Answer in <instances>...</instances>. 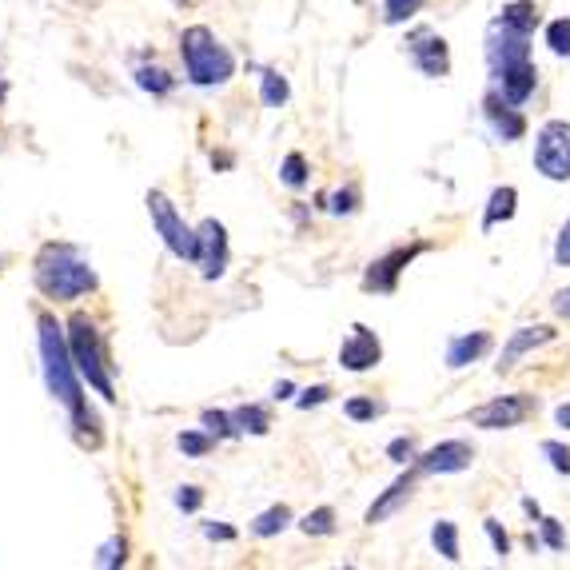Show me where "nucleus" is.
Masks as SVG:
<instances>
[{"label":"nucleus","instance_id":"1","mask_svg":"<svg viewBox=\"0 0 570 570\" xmlns=\"http://www.w3.org/2000/svg\"><path fill=\"white\" fill-rule=\"evenodd\" d=\"M36 343H41V367H44V387H48V395L68 411L80 443L96 447L100 423H96V415L88 411L84 379H80L72 347H68V331H65V323H56L53 311H41V319H36Z\"/></svg>","mask_w":570,"mask_h":570},{"label":"nucleus","instance_id":"2","mask_svg":"<svg viewBox=\"0 0 570 570\" xmlns=\"http://www.w3.org/2000/svg\"><path fill=\"white\" fill-rule=\"evenodd\" d=\"M33 280L41 287V296L56 299V304H77L80 296L96 292V267L80 255L72 243H44L36 252Z\"/></svg>","mask_w":570,"mask_h":570},{"label":"nucleus","instance_id":"3","mask_svg":"<svg viewBox=\"0 0 570 570\" xmlns=\"http://www.w3.org/2000/svg\"><path fill=\"white\" fill-rule=\"evenodd\" d=\"M180 56H184L187 80L196 88H219L236 77V56L228 44H219L208 24H192L180 33Z\"/></svg>","mask_w":570,"mask_h":570},{"label":"nucleus","instance_id":"4","mask_svg":"<svg viewBox=\"0 0 570 570\" xmlns=\"http://www.w3.org/2000/svg\"><path fill=\"white\" fill-rule=\"evenodd\" d=\"M68 347H72V360H77V372L92 391L104 399V403H116V384H112V363H109V347L100 340L96 323L88 316H72L68 319Z\"/></svg>","mask_w":570,"mask_h":570},{"label":"nucleus","instance_id":"5","mask_svg":"<svg viewBox=\"0 0 570 570\" xmlns=\"http://www.w3.org/2000/svg\"><path fill=\"white\" fill-rule=\"evenodd\" d=\"M148 216H152V228L156 236L164 240V248L175 255V260H187V263H196V228H187L184 216H180V208H175L172 200L164 196V192H148Z\"/></svg>","mask_w":570,"mask_h":570},{"label":"nucleus","instance_id":"6","mask_svg":"<svg viewBox=\"0 0 570 570\" xmlns=\"http://www.w3.org/2000/svg\"><path fill=\"white\" fill-rule=\"evenodd\" d=\"M535 172L550 184L570 180V121H547L535 132Z\"/></svg>","mask_w":570,"mask_h":570},{"label":"nucleus","instance_id":"7","mask_svg":"<svg viewBox=\"0 0 570 570\" xmlns=\"http://www.w3.org/2000/svg\"><path fill=\"white\" fill-rule=\"evenodd\" d=\"M538 411V399L535 395H494V399H487V403L471 407L467 411V423L479 431H511V428H523L526 419Z\"/></svg>","mask_w":570,"mask_h":570},{"label":"nucleus","instance_id":"8","mask_svg":"<svg viewBox=\"0 0 570 570\" xmlns=\"http://www.w3.org/2000/svg\"><path fill=\"white\" fill-rule=\"evenodd\" d=\"M428 252H431L428 240L399 243V248L384 252L379 260L367 263V272H363V292H375V296H391L395 287H399V280H403L407 267H411L419 255H428Z\"/></svg>","mask_w":570,"mask_h":570},{"label":"nucleus","instance_id":"9","mask_svg":"<svg viewBox=\"0 0 570 570\" xmlns=\"http://www.w3.org/2000/svg\"><path fill=\"white\" fill-rule=\"evenodd\" d=\"M231 263V243H228V228L219 224L216 216L200 219L196 224V267L204 280H224Z\"/></svg>","mask_w":570,"mask_h":570},{"label":"nucleus","instance_id":"10","mask_svg":"<svg viewBox=\"0 0 570 570\" xmlns=\"http://www.w3.org/2000/svg\"><path fill=\"white\" fill-rule=\"evenodd\" d=\"M407 56H411V65H415L428 80L451 77V48H447V41H443L435 29H428V24H419V29H411V33H407Z\"/></svg>","mask_w":570,"mask_h":570},{"label":"nucleus","instance_id":"11","mask_svg":"<svg viewBox=\"0 0 570 570\" xmlns=\"http://www.w3.org/2000/svg\"><path fill=\"white\" fill-rule=\"evenodd\" d=\"M419 475H463L475 467V443L471 438H443L428 447L415 459Z\"/></svg>","mask_w":570,"mask_h":570},{"label":"nucleus","instance_id":"12","mask_svg":"<svg viewBox=\"0 0 570 570\" xmlns=\"http://www.w3.org/2000/svg\"><path fill=\"white\" fill-rule=\"evenodd\" d=\"M384 363V343H379V335H375L367 323H351L347 340H343L340 347V367L351 375H367L375 372Z\"/></svg>","mask_w":570,"mask_h":570},{"label":"nucleus","instance_id":"13","mask_svg":"<svg viewBox=\"0 0 570 570\" xmlns=\"http://www.w3.org/2000/svg\"><path fill=\"white\" fill-rule=\"evenodd\" d=\"M555 335H559V331L550 328V323H526V328H515L511 335H506L503 351H499V363H494V372L511 375L518 367V360H526L531 351L555 343Z\"/></svg>","mask_w":570,"mask_h":570},{"label":"nucleus","instance_id":"14","mask_svg":"<svg viewBox=\"0 0 570 570\" xmlns=\"http://www.w3.org/2000/svg\"><path fill=\"white\" fill-rule=\"evenodd\" d=\"M482 116H487V124H491L494 132V140H503V144H515L526 136V116L518 104H511V100H503L499 92H487L482 96Z\"/></svg>","mask_w":570,"mask_h":570},{"label":"nucleus","instance_id":"15","mask_svg":"<svg viewBox=\"0 0 570 570\" xmlns=\"http://www.w3.org/2000/svg\"><path fill=\"white\" fill-rule=\"evenodd\" d=\"M415 475H419V467H415V471H403L399 479L391 482V487H387V491L375 494V503L367 506V515H363V523L375 526V523H387V518L399 515V511H403V506L411 503V491H415Z\"/></svg>","mask_w":570,"mask_h":570},{"label":"nucleus","instance_id":"16","mask_svg":"<svg viewBox=\"0 0 570 570\" xmlns=\"http://www.w3.org/2000/svg\"><path fill=\"white\" fill-rule=\"evenodd\" d=\"M487 351H491V331H463V335H455L447 343V367L451 372H463V367L479 363Z\"/></svg>","mask_w":570,"mask_h":570},{"label":"nucleus","instance_id":"17","mask_svg":"<svg viewBox=\"0 0 570 570\" xmlns=\"http://www.w3.org/2000/svg\"><path fill=\"white\" fill-rule=\"evenodd\" d=\"M518 212V187L515 184H499L487 196V208H482V236L487 231H494L499 224H511Z\"/></svg>","mask_w":570,"mask_h":570},{"label":"nucleus","instance_id":"18","mask_svg":"<svg viewBox=\"0 0 570 570\" xmlns=\"http://www.w3.org/2000/svg\"><path fill=\"white\" fill-rule=\"evenodd\" d=\"M499 21L511 24V29H518V33H526V36H535L538 24H543V12H538L535 0H511V4H503Z\"/></svg>","mask_w":570,"mask_h":570},{"label":"nucleus","instance_id":"19","mask_svg":"<svg viewBox=\"0 0 570 570\" xmlns=\"http://www.w3.org/2000/svg\"><path fill=\"white\" fill-rule=\"evenodd\" d=\"M292 523H296V518H292V506L275 503V506H267V511H260V515L248 523V531H252L255 538H275V535H284Z\"/></svg>","mask_w":570,"mask_h":570},{"label":"nucleus","instance_id":"20","mask_svg":"<svg viewBox=\"0 0 570 570\" xmlns=\"http://www.w3.org/2000/svg\"><path fill=\"white\" fill-rule=\"evenodd\" d=\"M431 547H435L447 562H463L459 526L451 523V518H435V523H431Z\"/></svg>","mask_w":570,"mask_h":570},{"label":"nucleus","instance_id":"21","mask_svg":"<svg viewBox=\"0 0 570 570\" xmlns=\"http://www.w3.org/2000/svg\"><path fill=\"white\" fill-rule=\"evenodd\" d=\"M231 419H236V431H240V435H267V431H272V415H267V407L260 403L236 407Z\"/></svg>","mask_w":570,"mask_h":570},{"label":"nucleus","instance_id":"22","mask_svg":"<svg viewBox=\"0 0 570 570\" xmlns=\"http://www.w3.org/2000/svg\"><path fill=\"white\" fill-rule=\"evenodd\" d=\"M260 100L267 104V109H284L287 100H292V84H287V77L280 72V68H263Z\"/></svg>","mask_w":570,"mask_h":570},{"label":"nucleus","instance_id":"23","mask_svg":"<svg viewBox=\"0 0 570 570\" xmlns=\"http://www.w3.org/2000/svg\"><path fill=\"white\" fill-rule=\"evenodd\" d=\"M216 443H219V438L212 435L208 428H187V431H180V435H175V447L184 451L187 459H204L208 451H216Z\"/></svg>","mask_w":570,"mask_h":570},{"label":"nucleus","instance_id":"24","mask_svg":"<svg viewBox=\"0 0 570 570\" xmlns=\"http://www.w3.org/2000/svg\"><path fill=\"white\" fill-rule=\"evenodd\" d=\"M335 506H316V511H307L304 518H299V531H304L307 538H328L335 535Z\"/></svg>","mask_w":570,"mask_h":570},{"label":"nucleus","instance_id":"25","mask_svg":"<svg viewBox=\"0 0 570 570\" xmlns=\"http://www.w3.org/2000/svg\"><path fill=\"white\" fill-rule=\"evenodd\" d=\"M280 180H284L287 187H307V180H311V168H307V156L304 152H287L284 164H280Z\"/></svg>","mask_w":570,"mask_h":570},{"label":"nucleus","instance_id":"26","mask_svg":"<svg viewBox=\"0 0 570 570\" xmlns=\"http://www.w3.org/2000/svg\"><path fill=\"white\" fill-rule=\"evenodd\" d=\"M387 407L384 403H375L372 395H355V399H347L343 403V415L351 419V423H375V419L384 415Z\"/></svg>","mask_w":570,"mask_h":570},{"label":"nucleus","instance_id":"27","mask_svg":"<svg viewBox=\"0 0 570 570\" xmlns=\"http://www.w3.org/2000/svg\"><path fill=\"white\" fill-rule=\"evenodd\" d=\"M136 84H140L144 92H152V96H168V92L175 88V80L168 77L164 68L144 65V68H136Z\"/></svg>","mask_w":570,"mask_h":570},{"label":"nucleus","instance_id":"28","mask_svg":"<svg viewBox=\"0 0 570 570\" xmlns=\"http://www.w3.org/2000/svg\"><path fill=\"white\" fill-rule=\"evenodd\" d=\"M543 41H547V48L555 56H567V60H570V16L550 21L547 29H543Z\"/></svg>","mask_w":570,"mask_h":570},{"label":"nucleus","instance_id":"29","mask_svg":"<svg viewBox=\"0 0 570 570\" xmlns=\"http://www.w3.org/2000/svg\"><path fill=\"white\" fill-rule=\"evenodd\" d=\"M538 543H543L547 550H555V555H559V550H567V526H562L559 518L543 515V518H538Z\"/></svg>","mask_w":570,"mask_h":570},{"label":"nucleus","instance_id":"30","mask_svg":"<svg viewBox=\"0 0 570 570\" xmlns=\"http://www.w3.org/2000/svg\"><path fill=\"white\" fill-rule=\"evenodd\" d=\"M538 451H543V459L550 463V471L570 475V447L562 443V438H543V443H538Z\"/></svg>","mask_w":570,"mask_h":570},{"label":"nucleus","instance_id":"31","mask_svg":"<svg viewBox=\"0 0 570 570\" xmlns=\"http://www.w3.org/2000/svg\"><path fill=\"white\" fill-rule=\"evenodd\" d=\"M419 9H423V0H384V21L407 24V21H415Z\"/></svg>","mask_w":570,"mask_h":570},{"label":"nucleus","instance_id":"32","mask_svg":"<svg viewBox=\"0 0 570 570\" xmlns=\"http://www.w3.org/2000/svg\"><path fill=\"white\" fill-rule=\"evenodd\" d=\"M200 423H204V428H208L216 438H240L231 411H204V415H200Z\"/></svg>","mask_w":570,"mask_h":570},{"label":"nucleus","instance_id":"33","mask_svg":"<svg viewBox=\"0 0 570 570\" xmlns=\"http://www.w3.org/2000/svg\"><path fill=\"white\" fill-rule=\"evenodd\" d=\"M124 562H128V543H124L121 535L109 538V543H104V547L96 550V567L112 570V567H124Z\"/></svg>","mask_w":570,"mask_h":570},{"label":"nucleus","instance_id":"34","mask_svg":"<svg viewBox=\"0 0 570 570\" xmlns=\"http://www.w3.org/2000/svg\"><path fill=\"white\" fill-rule=\"evenodd\" d=\"M387 459L395 463V467H407L411 459H419V451H415V438L411 435H399L387 443Z\"/></svg>","mask_w":570,"mask_h":570},{"label":"nucleus","instance_id":"35","mask_svg":"<svg viewBox=\"0 0 570 570\" xmlns=\"http://www.w3.org/2000/svg\"><path fill=\"white\" fill-rule=\"evenodd\" d=\"M482 535L491 538V550L499 555V559H506V555H511V535L503 531V523H499V518H482Z\"/></svg>","mask_w":570,"mask_h":570},{"label":"nucleus","instance_id":"36","mask_svg":"<svg viewBox=\"0 0 570 570\" xmlns=\"http://www.w3.org/2000/svg\"><path fill=\"white\" fill-rule=\"evenodd\" d=\"M331 399V387L328 384H316V387H304V391L296 395V407L299 411H311V407H323Z\"/></svg>","mask_w":570,"mask_h":570},{"label":"nucleus","instance_id":"37","mask_svg":"<svg viewBox=\"0 0 570 570\" xmlns=\"http://www.w3.org/2000/svg\"><path fill=\"white\" fill-rule=\"evenodd\" d=\"M175 506H180V511H184V515H196L200 506H204V491H200V487H192V482H187V487H180V491H175Z\"/></svg>","mask_w":570,"mask_h":570},{"label":"nucleus","instance_id":"38","mask_svg":"<svg viewBox=\"0 0 570 570\" xmlns=\"http://www.w3.org/2000/svg\"><path fill=\"white\" fill-rule=\"evenodd\" d=\"M355 200H360V192H355V187H343V192H335V196L328 200V212L331 216H347V212H355Z\"/></svg>","mask_w":570,"mask_h":570},{"label":"nucleus","instance_id":"39","mask_svg":"<svg viewBox=\"0 0 570 570\" xmlns=\"http://www.w3.org/2000/svg\"><path fill=\"white\" fill-rule=\"evenodd\" d=\"M555 267H570V216L559 228V240H555Z\"/></svg>","mask_w":570,"mask_h":570},{"label":"nucleus","instance_id":"40","mask_svg":"<svg viewBox=\"0 0 570 570\" xmlns=\"http://www.w3.org/2000/svg\"><path fill=\"white\" fill-rule=\"evenodd\" d=\"M204 538H212V543H231V538H236V526H228V523H204Z\"/></svg>","mask_w":570,"mask_h":570},{"label":"nucleus","instance_id":"41","mask_svg":"<svg viewBox=\"0 0 570 570\" xmlns=\"http://www.w3.org/2000/svg\"><path fill=\"white\" fill-rule=\"evenodd\" d=\"M550 311L559 319H570V287H559L555 292V299H550Z\"/></svg>","mask_w":570,"mask_h":570},{"label":"nucleus","instance_id":"42","mask_svg":"<svg viewBox=\"0 0 570 570\" xmlns=\"http://www.w3.org/2000/svg\"><path fill=\"white\" fill-rule=\"evenodd\" d=\"M555 428L570 431V403H559V407H555Z\"/></svg>","mask_w":570,"mask_h":570},{"label":"nucleus","instance_id":"43","mask_svg":"<svg viewBox=\"0 0 570 570\" xmlns=\"http://www.w3.org/2000/svg\"><path fill=\"white\" fill-rule=\"evenodd\" d=\"M272 399H296V384H292V379H284V384H275Z\"/></svg>","mask_w":570,"mask_h":570},{"label":"nucleus","instance_id":"44","mask_svg":"<svg viewBox=\"0 0 570 570\" xmlns=\"http://www.w3.org/2000/svg\"><path fill=\"white\" fill-rule=\"evenodd\" d=\"M523 511H526L531 518H543V506H538L535 499H523Z\"/></svg>","mask_w":570,"mask_h":570}]
</instances>
